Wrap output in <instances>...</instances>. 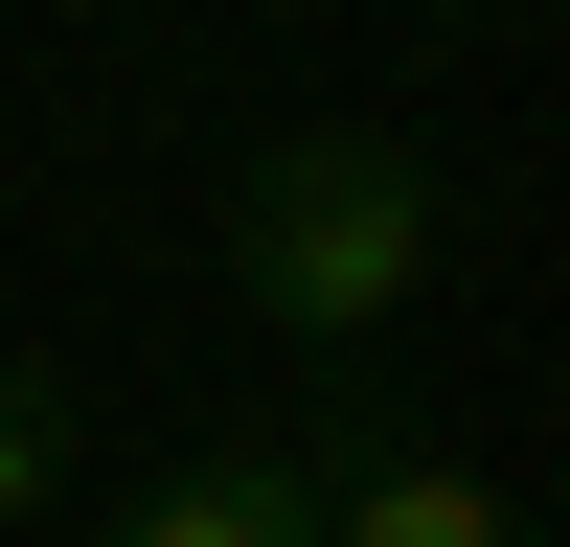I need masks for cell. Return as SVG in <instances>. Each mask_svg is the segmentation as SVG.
<instances>
[{
	"mask_svg": "<svg viewBox=\"0 0 570 547\" xmlns=\"http://www.w3.org/2000/svg\"><path fill=\"white\" fill-rule=\"evenodd\" d=\"M320 547H548V525H525V501L480 479V456H343Z\"/></svg>",
	"mask_w": 570,
	"mask_h": 547,
	"instance_id": "2",
	"label": "cell"
},
{
	"mask_svg": "<svg viewBox=\"0 0 570 547\" xmlns=\"http://www.w3.org/2000/svg\"><path fill=\"white\" fill-rule=\"evenodd\" d=\"M115 547H320V479L297 456H183V479L115 501Z\"/></svg>",
	"mask_w": 570,
	"mask_h": 547,
	"instance_id": "3",
	"label": "cell"
},
{
	"mask_svg": "<svg viewBox=\"0 0 570 547\" xmlns=\"http://www.w3.org/2000/svg\"><path fill=\"white\" fill-rule=\"evenodd\" d=\"M228 274H252V319H274V342H389V319L434 297V160H411V137H343V115L252 137Z\"/></svg>",
	"mask_w": 570,
	"mask_h": 547,
	"instance_id": "1",
	"label": "cell"
},
{
	"mask_svg": "<svg viewBox=\"0 0 570 547\" xmlns=\"http://www.w3.org/2000/svg\"><path fill=\"white\" fill-rule=\"evenodd\" d=\"M46 501H69V388L0 365V525H46Z\"/></svg>",
	"mask_w": 570,
	"mask_h": 547,
	"instance_id": "4",
	"label": "cell"
},
{
	"mask_svg": "<svg viewBox=\"0 0 570 547\" xmlns=\"http://www.w3.org/2000/svg\"><path fill=\"white\" fill-rule=\"evenodd\" d=\"M411 23H525V0H411Z\"/></svg>",
	"mask_w": 570,
	"mask_h": 547,
	"instance_id": "5",
	"label": "cell"
}]
</instances>
